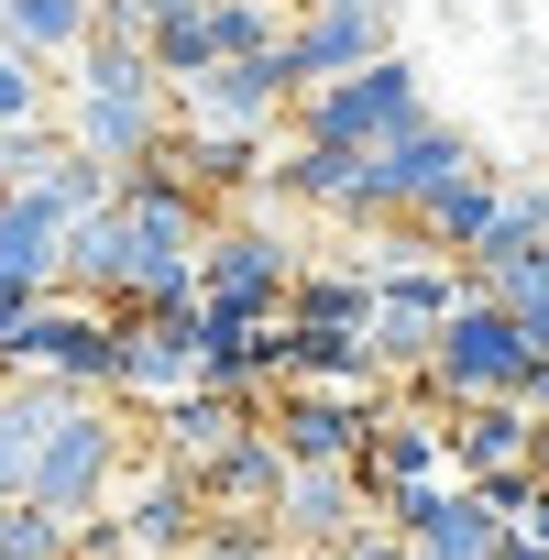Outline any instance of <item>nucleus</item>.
Returning <instances> with one entry per match:
<instances>
[{"label": "nucleus", "mask_w": 549, "mask_h": 560, "mask_svg": "<svg viewBox=\"0 0 549 560\" xmlns=\"http://www.w3.org/2000/svg\"><path fill=\"white\" fill-rule=\"evenodd\" d=\"M287 319H330V330H363V319H374V264H330V275H297V287H287Z\"/></svg>", "instance_id": "4be33fe9"}, {"label": "nucleus", "mask_w": 549, "mask_h": 560, "mask_svg": "<svg viewBox=\"0 0 549 560\" xmlns=\"http://www.w3.org/2000/svg\"><path fill=\"white\" fill-rule=\"evenodd\" d=\"M67 154H78L67 121H12V132H0V187H45Z\"/></svg>", "instance_id": "5701e85b"}, {"label": "nucleus", "mask_w": 549, "mask_h": 560, "mask_svg": "<svg viewBox=\"0 0 549 560\" xmlns=\"http://www.w3.org/2000/svg\"><path fill=\"white\" fill-rule=\"evenodd\" d=\"M67 143L78 154H100V165H154L165 143H176V89H165V67L143 56V45H121V34H100L89 56H67Z\"/></svg>", "instance_id": "f257e3e1"}, {"label": "nucleus", "mask_w": 549, "mask_h": 560, "mask_svg": "<svg viewBox=\"0 0 549 560\" xmlns=\"http://www.w3.org/2000/svg\"><path fill=\"white\" fill-rule=\"evenodd\" d=\"M176 560H297V549H287V527H253V516H209V527H198V538H187Z\"/></svg>", "instance_id": "b1692460"}, {"label": "nucleus", "mask_w": 549, "mask_h": 560, "mask_svg": "<svg viewBox=\"0 0 549 560\" xmlns=\"http://www.w3.org/2000/svg\"><path fill=\"white\" fill-rule=\"evenodd\" d=\"M429 407H440V396H429ZM429 407H385V418H374L363 472H374L385 516H396V494H418V483H440V472H451V418H429Z\"/></svg>", "instance_id": "ddd939ff"}, {"label": "nucleus", "mask_w": 549, "mask_h": 560, "mask_svg": "<svg viewBox=\"0 0 549 560\" xmlns=\"http://www.w3.org/2000/svg\"><path fill=\"white\" fill-rule=\"evenodd\" d=\"M264 429V396H242V385H187V396H165L154 407V451L165 462H187V472H209L231 440H253Z\"/></svg>", "instance_id": "9b49d317"}, {"label": "nucleus", "mask_w": 549, "mask_h": 560, "mask_svg": "<svg viewBox=\"0 0 549 560\" xmlns=\"http://www.w3.org/2000/svg\"><path fill=\"white\" fill-rule=\"evenodd\" d=\"M407 121H429L407 56H374V67H352V78H330V89L297 100V143H352V154H374V143H396Z\"/></svg>", "instance_id": "20e7f679"}, {"label": "nucleus", "mask_w": 549, "mask_h": 560, "mask_svg": "<svg viewBox=\"0 0 549 560\" xmlns=\"http://www.w3.org/2000/svg\"><path fill=\"white\" fill-rule=\"evenodd\" d=\"M121 472H143L132 429H121V396H67L56 429H45V462H34V505L56 516H100L121 494Z\"/></svg>", "instance_id": "f03ea898"}, {"label": "nucleus", "mask_w": 549, "mask_h": 560, "mask_svg": "<svg viewBox=\"0 0 549 560\" xmlns=\"http://www.w3.org/2000/svg\"><path fill=\"white\" fill-rule=\"evenodd\" d=\"M0 12H12V0H0Z\"/></svg>", "instance_id": "7c9ffc66"}, {"label": "nucleus", "mask_w": 549, "mask_h": 560, "mask_svg": "<svg viewBox=\"0 0 549 560\" xmlns=\"http://www.w3.org/2000/svg\"><path fill=\"white\" fill-rule=\"evenodd\" d=\"M527 472H538V483H549V418H538V440H527Z\"/></svg>", "instance_id": "cd10ccee"}, {"label": "nucleus", "mask_w": 549, "mask_h": 560, "mask_svg": "<svg viewBox=\"0 0 549 560\" xmlns=\"http://www.w3.org/2000/svg\"><path fill=\"white\" fill-rule=\"evenodd\" d=\"M209 34H220V56H274V45H287L274 0H209Z\"/></svg>", "instance_id": "393cba45"}, {"label": "nucleus", "mask_w": 549, "mask_h": 560, "mask_svg": "<svg viewBox=\"0 0 549 560\" xmlns=\"http://www.w3.org/2000/svg\"><path fill=\"white\" fill-rule=\"evenodd\" d=\"M287 472H297V462H287V440L253 429V440H231V451L198 472V494H209V516H253V527H264L274 505H287Z\"/></svg>", "instance_id": "2eb2a0df"}, {"label": "nucleus", "mask_w": 549, "mask_h": 560, "mask_svg": "<svg viewBox=\"0 0 549 560\" xmlns=\"http://www.w3.org/2000/svg\"><path fill=\"white\" fill-rule=\"evenodd\" d=\"M0 34L34 45L45 67H56V56H89V45H100V0H12V12H0Z\"/></svg>", "instance_id": "412c9836"}, {"label": "nucleus", "mask_w": 549, "mask_h": 560, "mask_svg": "<svg viewBox=\"0 0 549 560\" xmlns=\"http://www.w3.org/2000/svg\"><path fill=\"white\" fill-rule=\"evenodd\" d=\"M352 187H363L352 143H287V165H274V198H308V209H341V220H352Z\"/></svg>", "instance_id": "aec40b11"}, {"label": "nucleus", "mask_w": 549, "mask_h": 560, "mask_svg": "<svg viewBox=\"0 0 549 560\" xmlns=\"http://www.w3.org/2000/svg\"><path fill=\"white\" fill-rule=\"evenodd\" d=\"M198 287H209V298H231V308H253V319H287V287H297V242H287V231H274V220L253 209V220L209 231V264H198Z\"/></svg>", "instance_id": "6e6552de"}, {"label": "nucleus", "mask_w": 549, "mask_h": 560, "mask_svg": "<svg viewBox=\"0 0 549 560\" xmlns=\"http://www.w3.org/2000/svg\"><path fill=\"white\" fill-rule=\"evenodd\" d=\"M385 527H407V549H429V560H494V549H505L494 494H483V483H462V472H440V483L396 494V516H385Z\"/></svg>", "instance_id": "9d476101"}, {"label": "nucleus", "mask_w": 549, "mask_h": 560, "mask_svg": "<svg viewBox=\"0 0 549 560\" xmlns=\"http://www.w3.org/2000/svg\"><path fill=\"white\" fill-rule=\"evenodd\" d=\"M374 56H396L374 0H330V12H297V34H287L297 89H330V78H352V67H374Z\"/></svg>", "instance_id": "f8f14e48"}, {"label": "nucleus", "mask_w": 549, "mask_h": 560, "mask_svg": "<svg viewBox=\"0 0 549 560\" xmlns=\"http://www.w3.org/2000/svg\"><path fill=\"white\" fill-rule=\"evenodd\" d=\"M121 319H132V308H121ZM187 385H209V374H198V319H132V352H121V396L165 407V396H187Z\"/></svg>", "instance_id": "dca6fc26"}, {"label": "nucleus", "mask_w": 549, "mask_h": 560, "mask_svg": "<svg viewBox=\"0 0 549 560\" xmlns=\"http://www.w3.org/2000/svg\"><path fill=\"white\" fill-rule=\"evenodd\" d=\"M494 209H505V187H494V176L472 165V176H451V187H440V198H429L418 220H429V242H440L451 264H472V253L494 242Z\"/></svg>", "instance_id": "6ab92c4d"}, {"label": "nucleus", "mask_w": 549, "mask_h": 560, "mask_svg": "<svg viewBox=\"0 0 549 560\" xmlns=\"http://www.w3.org/2000/svg\"><path fill=\"white\" fill-rule=\"evenodd\" d=\"M274 527H287V549H352L385 527V494L363 462H297L287 472V505H274Z\"/></svg>", "instance_id": "0eeeda50"}, {"label": "nucleus", "mask_w": 549, "mask_h": 560, "mask_svg": "<svg viewBox=\"0 0 549 560\" xmlns=\"http://www.w3.org/2000/svg\"><path fill=\"white\" fill-rule=\"evenodd\" d=\"M121 287H132V220L110 198V209L67 220V298H121Z\"/></svg>", "instance_id": "a211bd4d"}, {"label": "nucleus", "mask_w": 549, "mask_h": 560, "mask_svg": "<svg viewBox=\"0 0 549 560\" xmlns=\"http://www.w3.org/2000/svg\"><path fill=\"white\" fill-rule=\"evenodd\" d=\"M527 440H538V407H527V396H483V407H451V472H462V483L527 472Z\"/></svg>", "instance_id": "4468645a"}, {"label": "nucleus", "mask_w": 549, "mask_h": 560, "mask_svg": "<svg viewBox=\"0 0 549 560\" xmlns=\"http://www.w3.org/2000/svg\"><path fill=\"white\" fill-rule=\"evenodd\" d=\"M418 560H429V549H418Z\"/></svg>", "instance_id": "2f4dec72"}, {"label": "nucleus", "mask_w": 549, "mask_h": 560, "mask_svg": "<svg viewBox=\"0 0 549 560\" xmlns=\"http://www.w3.org/2000/svg\"><path fill=\"white\" fill-rule=\"evenodd\" d=\"M297 560H418V549H407V527H374V538H352V549H297Z\"/></svg>", "instance_id": "bb28decb"}, {"label": "nucleus", "mask_w": 549, "mask_h": 560, "mask_svg": "<svg viewBox=\"0 0 549 560\" xmlns=\"http://www.w3.org/2000/svg\"><path fill=\"white\" fill-rule=\"evenodd\" d=\"M308 89H297V67H287V45L274 56H220L209 78H187L176 89V110H187V132H274Z\"/></svg>", "instance_id": "423d86ee"}, {"label": "nucleus", "mask_w": 549, "mask_h": 560, "mask_svg": "<svg viewBox=\"0 0 549 560\" xmlns=\"http://www.w3.org/2000/svg\"><path fill=\"white\" fill-rule=\"evenodd\" d=\"M56 407H67V385H45V374H0V494H34V462H45Z\"/></svg>", "instance_id": "f3484780"}, {"label": "nucleus", "mask_w": 549, "mask_h": 560, "mask_svg": "<svg viewBox=\"0 0 549 560\" xmlns=\"http://www.w3.org/2000/svg\"><path fill=\"white\" fill-rule=\"evenodd\" d=\"M527 374H538V341L516 330V308L505 298H462L451 330H440V352H429V374H418V396L483 407V396H527Z\"/></svg>", "instance_id": "7ed1b4c3"}, {"label": "nucleus", "mask_w": 549, "mask_h": 560, "mask_svg": "<svg viewBox=\"0 0 549 560\" xmlns=\"http://www.w3.org/2000/svg\"><path fill=\"white\" fill-rule=\"evenodd\" d=\"M374 396H341V385H274L264 396V429L287 440V462H363L374 451Z\"/></svg>", "instance_id": "1a4fd4ad"}, {"label": "nucleus", "mask_w": 549, "mask_h": 560, "mask_svg": "<svg viewBox=\"0 0 549 560\" xmlns=\"http://www.w3.org/2000/svg\"><path fill=\"white\" fill-rule=\"evenodd\" d=\"M451 176H472V143L451 121H407L396 143L363 154V187H352V220H418Z\"/></svg>", "instance_id": "39448f33"}, {"label": "nucleus", "mask_w": 549, "mask_h": 560, "mask_svg": "<svg viewBox=\"0 0 549 560\" xmlns=\"http://www.w3.org/2000/svg\"><path fill=\"white\" fill-rule=\"evenodd\" d=\"M297 12H330V0H297Z\"/></svg>", "instance_id": "c85d7f7f"}, {"label": "nucleus", "mask_w": 549, "mask_h": 560, "mask_svg": "<svg viewBox=\"0 0 549 560\" xmlns=\"http://www.w3.org/2000/svg\"><path fill=\"white\" fill-rule=\"evenodd\" d=\"M0 560H23V549H0Z\"/></svg>", "instance_id": "c756f323"}, {"label": "nucleus", "mask_w": 549, "mask_h": 560, "mask_svg": "<svg viewBox=\"0 0 549 560\" xmlns=\"http://www.w3.org/2000/svg\"><path fill=\"white\" fill-rule=\"evenodd\" d=\"M12 121H45V56L0 34V132H12Z\"/></svg>", "instance_id": "a878e982"}]
</instances>
